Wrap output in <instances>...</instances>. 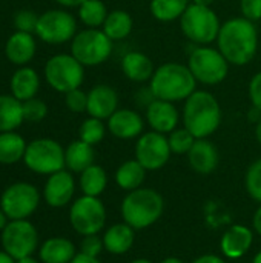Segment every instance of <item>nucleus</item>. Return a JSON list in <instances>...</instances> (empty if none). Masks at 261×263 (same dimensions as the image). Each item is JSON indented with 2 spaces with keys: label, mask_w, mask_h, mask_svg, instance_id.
<instances>
[{
  "label": "nucleus",
  "mask_w": 261,
  "mask_h": 263,
  "mask_svg": "<svg viewBox=\"0 0 261 263\" xmlns=\"http://www.w3.org/2000/svg\"><path fill=\"white\" fill-rule=\"evenodd\" d=\"M215 43L229 65L246 66L258 52L260 37L257 25L243 15L232 17L222 23Z\"/></svg>",
  "instance_id": "obj_1"
},
{
  "label": "nucleus",
  "mask_w": 261,
  "mask_h": 263,
  "mask_svg": "<svg viewBox=\"0 0 261 263\" xmlns=\"http://www.w3.org/2000/svg\"><path fill=\"white\" fill-rule=\"evenodd\" d=\"M223 111L217 97L206 89H195L183 105V126L195 139H209L222 125Z\"/></svg>",
  "instance_id": "obj_2"
},
{
  "label": "nucleus",
  "mask_w": 261,
  "mask_h": 263,
  "mask_svg": "<svg viewBox=\"0 0 261 263\" xmlns=\"http://www.w3.org/2000/svg\"><path fill=\"white\" fill-rule=\"evenodd\" d=\"M149 88L155 99L178 103L185 102L197 89V80L188 65L166 62L155 68L149 80Z\"/></svg>",
  "instance_id": "obj_3"
},
{
  "label": "nucleus",
  "mask_w": 261,
  "mask_h": 263,
  "mask_svg": "<svg viewBox=\"0 0 261 263\" xmlns=\"http://www.w3.org/2000/svg\"><path fill=\"white\" fill-rule=\"evenodd\" d=\"M165 211V199L154 188H138L129 191L120 205V214L125 223L135 231L146 230L160 220Z\"/></svg>",
  "instance_id": "obj_4"
},
{
  "label": "nucleus",
  "mask_w": 261,
  "mask_h": 263,
  "mask_svg": "<svg viewBox=\"0 0 261 263\" xmlns=\"http://www.w3.org/2000/svg\"><path fill=\"white\" fill-rule=\"evenodd\" d=\"M222 22L212 6L191 3L180 18L183 35L195 46L212 45L217 42Z\"/></svg>",
  "instance_id": "obj_5"
},
{
  "label": "nucleus",
  "mask_w": 261,
  "mask_h": 263,
  "mask_svg": "<svg viewBox=\"0 0 261 263\" xmlns=\"http://www.w3.org/2000/svg\"><path fill=\"white\" fill-rule=\"evenodd\" d=\"M188 68L195 77L197 83L206 86H215L226 80L229 74V62L220 52L218 48L211 45L195 46L188 59Z\"/></svg>",
  "instance_id": "obj_6"
},
{
  "label": "nucleus",
  "mask_w": 261,
  "mask_h": 263,
  "mask_svg": "<svg viewBox=\"0 0 261 263\" xmlns=\"http://www.w3.org/2000/svg\"><path fill=\"white\" fill-rule=\"evenodd\" d=\"M114 42L102 28H86L71 40V54L86 68L105 63L112 54Z\"/></svg>",
  "instance_id": "obj_7"
},
{
  "label": "nucleus",
  "mask_w": 261,
  "mask_h": 263,
  "mask_svg": "<svg viewBox=\"0 0 261 263\" xmlns=\"http://www.w3.org/2000/svg\"><path fill=\"white\" fill-rule=\"evenodd\" d=\"M23 163L35 174L51 176L65 170V148L54 139H35L26 145Z\"/></svg>",
  "instance_id": "obj_8"
},
{
  "label": "nucleus",
  "mask_w": 261,
  "mask_h": 263,
  "mask_svg": "<svg viewBox=\"0 0 261 263\" xmlns=\"http://www.w3.org/2000/svg\"><path fill=\"white\" fill-rule=\"evenodd\" d=\"M45 79L52 89L66 94L82 86L85 66L72 54H55L45 65Z\"/></svg>",
  "instance_id": "obj_9"
},
{
  "label": "nucleus",
  "mask_w": 261,
  "mask_h": 263,
  "mask_svg": "<svg viewBox=\"0 0 261 263\" xmlns=\"http://www.w3.org/2000/svg\"><path fill=\"white\" fill-rule=\"evenodd\" d=\"M42 194L32 183L15 182L6 186L0 196V208L9 220L29 219L38 208Z\"/></svg>",
  "instance_id": "obj_10"
},
{
  "label": "nucleus",
  "mask_w": 261,
  "mask_h": 263,
  "mask_svg": "<svg viewBox=\"0 0 261 263\" xmlns=\"http://www.w3.org/2000/svg\"><path fill=\"white\" fill-rule=\"evenodd\" d=\"M69 223L82 237L98 234L106 225V208L100 197L82 196L71 203Z\"/></svg>",
  "instance_id": "obj_11"
},
{
  "label": "nucleus",
  "mask_w": 261,
  "mask_h": 263,
  "mask_svg": "<svg viewBox=\"0 0 261 263\" xmlns=\"http://www.w3.org/2000/svg\"><path fill=\"white\" fill-rule=\"evenodd\" d=\"M2 250L15 260L32 256L38 248V231L29 219L9 220L0 233Z\"/></svg>",
  "instance_id": "obj_12"
},
{
  "label": "nucleus",
  "mask_w": 261,
  "mask_h": 263,
  "mask_svg": "<svg viewBox=\"0 0 261 263\" xmlns=\"http://www.w3.org/2000/svg\"><path fill=\"white\" fill-rule=\"evenodd\" d=\"M77 34L75 17L65 9H49L38 15L35 35L49 45L71 42Z\"/></svg>",
  "instance_id": "obj_13"
},
{
  "label": "nucleus",
  "mask_w": 261,
  "mask_h": 263,
  "mask_svg": "<svg viewBox=\"0 0 261 263\" xmlns=\"http://www.w3.org/2000/svg\"><path fill=\"white\" fill-rule=\"evenodd\" d=\"M172 151L169 148L168 136L155 131L143 133L135 142V159L143 165L146 171L162 170L171 159Z\"/></svg>",
  "instance_id": "obj_14"
},
{
  "label": "nucleus",
  "mask_w": 261,
  "mask_h": 263,
  "mask_svg": "<svg viewBox=\"0 0 261 263\" xmlns=\"http://www.w3.org/2000/svg\"><path fill=\"white\" fill-rule=\"evenodd\" d=\"M75 194V180L71 171L62 170L48 176L43 186V199L51 208H65Z\"/></svg>",
  "instance_id": "obj_15"
},
{
  "label": "nucleus",
  "mask_w": 261,
  "mask_h": 263,
  "mask_svg": "<svg viewBox=\"0 0 261 263\" xmlns=\"http://www.w3.org/2000/svg\"><path fill=\"white\" fill-rule=\"evenodd\" d=\"M145 119L131 108H118L108 120V131L120 140H134L145 133Z\"/></svg>",
  "instance_id": "obj_16"
},
{
  "label": "nucleus",
  "mask_w": 261,
  "mask_h": 263,
  "mask_svg": "<svg viewBox=\"0 0 261 263\" xmlns=\"http://www.w3.org/2000/svg\"><path fill=\"white\" fill-rule=\"evenodd\" d=\"M180 112L175 103L168 100L155 99L146 109H145V120L151 126L152 131L160 134H169L178 128L180 123Z\"/></svg>",
  "instance_id": "obj_17"
},
{
  "label": "nucleus",
  "mask_w": 261,
  "mask_h": 263,
  "mask_svg": "<svg viewBox=\"0 0 261 263\" xmlns=\"http://www.w3.org/2000/svg\"><path fill=\"white\" fill-rule=\"evenodd\" d=\"M118 92L106 83L95 85L88 92V109L91 117L108 120L118 109Z\"/></svg>",
  "instance_id": "obj_18"
},
{
  "label": "nucleus",
  "mask_w": 261,
  "mask_h": 263,
  "mask_svg": "<svg viewBox=\"0 0 261 263\" xmlns=\"http://www.w3.org/2000/svg\"><path fill=\"white\" fill-rule=\"evenodd\" d=\"M254 243V231L246 225L235 223L229 227L220 239V251L225 257L237 260L242 259Z\"/></svg>",
  "instance_id": "obj_19"
},
{
  "label": "nucleus",
  "mask_w": 261,
  "mask_h": 263,
  "mask_svg": "<svg viewBox=\"0 0 261 263\" xmlns=\"http://www.w3.org/2000/svg\"><path fill=\"white\" fill-rule=\"evenodd\" d=\"M189 166L203 176H208L214 173L220 163V153L215 143H212L209 139H197L191 151L186 154Z\"/></svg>",
  "instance_id": "obj_20"
},
{
  "label": "nucleus",
  "mask_w": 261,
  "mask_h": 263,
  "mask_svg": "<svg viewBox=\"0 0 261 263\" xmlns=\"http://www.w3.org/2000/svg\"><path fill=\"white\" fill-rule=\"evenodd\" d=\"M123 76L134 83H146L151 80L155 68L149 55L142 51H129L122 59Z\"/></svg>",
  "instance_id": "obj_21"
},
{
  "label": "nucleus",
  "mask_w": 261,
  "mask_h": 263,
  "mask_svg": "<svg viewBox=\"0 0 261 263\" xmlns=\"http://www.w3.org/2000/svg\"><path fill=\"white\" fill-rule=\"evenodd\" d=\"M103 237L105 251L112 256H123L128 253L135 242V230L125 222L114 223L106 228Z\"/></svg>",
  "instance_id": "obj_22"
},
{
  "label": "nucleus",
  "mask_w": 261,
  "mask_h": 263,
  "mask_svg": "<svg viewBox=\"0 0 261 263\" xmlns=\"http://www.w3.org/2000/svg\"><path fill=\"white\" fill-rule=\"evenodd\" d=\"M35 39L29 32L15 31L5 45V54L8 60L14 65L25 66L35 55Z\"/></svg>",
  "instance_id": "obj_23"
},
{
  "label": "nucleus",
  "mask_w": 261,
  "mask_h": 263,
  "mask_svg": "<svg viewBox=\"0 0 261 263\" xmlns=\"http://www.w3.org/2000/svg\"><path fill=\"white\" fill-rule=\"evenodd\" d=\"M75 254V245L66 237H49L38 247L42 263H69Z\"/></svg>",
  "instance_id": "obj_24"
},
{
  "label": "nucleus",
  "mask_w": 261,
  "mask_h": 263,
  "mask_svg": "<svg viewBox=\"0 0 261 263\" xmlns=\"http://www.w3.org/2000/svg\"><path fill=\"white\" fill-rule=\"evenodd\" d=\"M38 88L40 77L37 71L29 66H20L11 77V96H14L20 102L35 97Z\"/></svg>",
  "instance_id": "obj_25"
},
{
  "label": "nucleus",
  "mask_w": 261,
  "mask_h": 263,
  "mask_svg": "<svg viewBox=\"0 0 261 263\" xmlns=\"http://www.w3.org/2000/svg\"><path fill=\"white\" fill-rule=\"evenodd\" d=\"M95 160V151L94 146L83 142V140H74L65 148V168L71 173H82L88 166L94 165Z\"/></svg>",
  "instance_id": "obj_26"
},
{
  "label": "nucleus",
  "mask_w": 261,
  "mask_h": 263,
  "mask_svg": "<svg viewBox=\"0 0 261 263\" xmlns=\"http://www.w3.org/2000/svg\"><path fill=\"white\" fill-rule=\"evenodd\" d=\"M146 170L143 168V165L137 160V159H131L123 162L117 171H115V183L120 190L123 191H134L142 188L145 179H146Z\"/></svg>",
  "instance_id": "obj_27"
},
{
  "label": "nucleus",
  "mask_w": 261,
  "mask_h": 263,
  "mask_svg": "<svg viewBox=\"0 0 261 263\" xmlns=\"http://www.w3.org/2000/svg\"><path fill=\"white\" fill-rule=\"evenodd\" d=\"M102 29L112 42H120L131 35L134 29V18L125 9H114L109 11Z\"/></svg>",
  "instance_id": "obj_28"
},
{
  "label": "nucleus",
  "mask_w": 261,
  "mask_h": 263,
  "mask_svg": "<svg viewBox=\"0 0 261 263\" xmlns=\"http://www.w3.org/2000/svg\"><path fill=\"white\" fill-rule=\"evenodd\" d=\"M78 186L83 193V196L91 197H100L106 186H108V174L103 166L100 165H91L85 171L80 173Z\"/></svg>",
  "instance_id": "obj_29"
},
{
  "label": "nucleus",
  "mask_w": 261,
  "mask_h": 263,
  "mask_svg": "<svg viewBox=\"0 0 261 263\" xmlns=\"http://www.w3.org/2000/svg\"><path fill=\"white\" fill-rule=\"evenodd\" d=\"M26 145L25 139L15 131L0 133V165H14L23 160Z\"/></svg>",
  "instance_id": "obj_30"
},
{
  "label": "nucleus",
  "mask_w": 261,
  "mask_h": 263,
  "mask_svg": "<svg viewBox=\"0 0 261 263\" xmlns=\"http://www.w3.org/2000/svg\"><path fill=\"white\" fill-rule=\"evenodd\" d=\"M23 122L22 102L14 96L0 94V133L15 131Z\"/></svg>",
  "instance_id": "obj_31"
},
{
  "label": "nucleus",
  "mask_w": 261,
  "mask_h": 263,
  "mask_svg": "<svg viewBox=\"0 0 261 263\" xmlns=\"http://www.w3.org/2000/svg\"><path fill=\"white\" fill-rule=\"evenodd\" d=\"M189 5L191 0H151L149 11L155 20L169 23L180 20Z\"/></svg>",
  "instance_id": "obj_32"
},
{
  "label": "nucleus",
  "mask_w": 261,
  "mask_h": 263,
  "mask_svg": "<svg viewBox=\"0 0 261 263\" xmlns=\"http://www.w3.org/2000/svg\"><path fill=\"white\" fill-rule=\"evenodd\" d=\"M109 11L102 0H86L78 6V18L86 28H102Z\"/></svg>",
  "instance_id": "obj_33"
},
{
  "label": "nucleus",
  "mask_w": 261,
  "mask_h": 263,
  "mask_svg": "<svg viewBox=\"0 0 261 263\" xmlns=\"http://www.w3.org/2000/svg\"><path fill=\"white\" fill-rule=\"evenodd\" d=\"M106 131H108V126H106L105 120L89 116L86 120H83V123L78 128V139L95 146L105 139Z\"/></svg>",
  "instance_id": "obj_34"
},
{
  "label": "nucleus",
  "mask_w": 261,
  "mask_h": 263,
  "mask_svg": "<svg viewBox=\"0 0 261 263\" xmlns=\"http://www.w3.org/2000/svg\"><path fill=\"white\" fill-rule=\"evenodd\" d=\"M195 137L192 136L191 131H188L185 126L183 128H177L172 133L168 134V142H169V148L172 151V154L177 156H183L188 154L191 151V148L195 143Z\"/></svg>",
  "instance_id": "obj_35"
},
{
  "label": "nucleus",
  "mask_w": 261,
  "mask_h": 263,
  "mask_svg": "<svg viewBox=\"0 0 261 263\" xmlns=\"http://www.w3.org/2000/svg\"><path fill=\"white\" fill-rule=\"evenodd\" d=\"M245 186L248 194L255 202L261 203V159H257L249 165L245 176Z\"/></svg>",
  "instance_id": "obj_36"
},
{
  "label": "nucleus",
  "mask_w": 261,
  "mask_h": 263,
  "mask_svg": "<svg viewBox=\"0 0 261 263\" xmlns=\"http://www.w3.org/2000/svg\"><path fill=\"white\" fill-rule=\"evenodd\" d=\"M22 111H23V120L31 123L42 122L48 114V106L43 100L32 97L29 100L22 102Z\"/></svg>",
  "instance_id": "obj_37"
},
{
  "label": "nucleus",
  "mask_w": 261,
  "mask_h": 263,
  "mask_svg": "<svg viewBox=\"0 0 261 263\" xmlns=\"http://www.w3.org/2000/svg\"><path fill=\"white\" fill-rule=\"evenodd\" d=\"M37 22H38V15H37L34 11H31V9H22V11H18V12L14 15V26H15V31L35 34Z\"/></svg>",
  "instance_id": "obj_38"
},
{
  "label": "nucleus",
  "mask_w": 261,
  "mask_h": 263,
  "mask_svg": "<svg viewBox=\"0 0 261 263\" xmlns=\"http://www.w3.org/2000/svg\"><path fill=\"white\" fill-rule=\"evenodd\" d=\"M65 105L69 111H72L75 114L86 112V109H88V92H85L80 88L66 92L65 94Z\"/></svg>",
  "instance_id": "obj_39"
},
{
  "label": "nucleus",
  "mask_w": 261,
  "mask_h": 263,
  "mask_svg": "<svg viewBox=\"0 0 261 263\" xmlns=\"http://www.w3.org/2000/svg\"><path fill=\"white\" fill-rule=\"evenodd\" d=\"M105 251V245H103V237H100L98 234H91V236H85L82 239L80 243V253L92 256V257H100V254Z\"/></svg>",
  "instance_id": "obj_40"
},
{
  "label": "nucleus",
  "mask_w": 261,
  "mask_h": 263,
  "mask_svg": "<svg viewBox=\"0 0 261 263\" xmlns=\"http://www.w3.org/2000/svg\"><path fill=\"white\" fill-rule=\"evenodd\" d=\"M242 15L251 22L261 20V0H240Z\"/></svg>",
  "instance_id": "obj_41"
},
{
  "label": "nucleus",
  "mask_w": 261,
  "mask_h": 263,
  "mask_svg": "<svg viewBox=\"0 0 261 263\" xmlns=\"http://www.w3.org/2000/svg\"><path fill=\"white\" fill-rule=\"evenodd\" d=\"M248 94H249L252 106L261 112V71L252 76L249 86H248Z\"/></svg>",
  "instance_id": "obj_42"
},
{
  "label": "nucleus",
  "mask_w": 261,
  "mask_h": 263,
  "mask_svg": "<svg viewBox=\"0 0 261 263\" xmlns=\"http://www.w3.org/2000/svg\"><path fill=\"white\" fill-rule=\"evenodd\" d=\"M191 263H226V260L217 254H203V256H198L197 259H194Z\"/></svg>",
  "instance_id": "obj_43"
},
{
  "label": "nucleus",
  "mask_w": 261,
  "mask_h": 263,
  "mask_svg": "<svg viewBox=\"0 0 261 263\" xmlns=\"http://www.w3.org/2000/svg\"><path fill=\"white\" fill-rule=\"evenodd\" d=\"M69 263H102L98 257H92V256H88V254H83V253H77L75 257L71 260Z\"/></svg>",
  "instance_id": "obj_44"
},
{
  "label": "nucleus",
  "mask_w": 261,
  "mask_h": 263,
  "mask_svg": "<svg viewBox=\"0 0 261 263\" xmlns=\"http://www.w3.org/2000/svg\"><path fill=\"white\" fill-rule=\"evenodd\" d=\"M252 228H254V231L261 236V203L260 206L255 210V213H254V217H252Z\"/></svg>",
  "instance_id": "obj_45"
},
{
  "label": "nucleus",
  "mask_w": 261,
  "mask_h": 263,
  "mask_svg": "<svg viewBox=\"0 0 261 263\" xmlns=\"http://www.w3.org/2000/svg\"><path fill=\"white\" fill-rule=\"evenodd\" d=\"M54 2H57L58 5H62L65 8H78L86 0H54Z\"/></svg>",
  "instance_id": "obj_46"
},
{
  "label": "nucleus",
  "mask_w": 261,
  "mask_h": 263,
  "mask_svg": "<svg viewBox=\"0 0 261 263\" xmlns=\"http://www.w3.org/2000/svg\"><path fill=\"white\" fill-rule=\"evenodd\" d=\"M260 119H261V112L257 109V108H254V106H252V109L249 111V120H251V122H254V123H257Z\"/></svg>",
  "instance_id": "obj_47"
},
{
  "label": "nucleus",
  "mask_w": 261,
  "mask_h": 263,
  "mask_svg": "<svg viewBox=\"0 0 261 263\" xmlns=\"http://www.w3.org/2000/svg\"><path fill=\"white\" fill-rule=\"evenodd\" d=\"M0 263H15V259L11 257L6 251L0 250Z\"/></svg>",
  "instance_id": "obj_48"
},
{
  "label": "nucleus",
  "mask_w": 261,
  "mask_h": 263,
  "mask_svg": "<svg viewBox=\"0 0 261 263\" xmlns=\"http://www.w3.org/2000/svg\"><path fill=\"white\" fill-rule=\"evenodd\" d=\"M8 222H9V219H8V216L5 214V211L0 208V233L5 230V227L8 225Z\"/></svg>",
  "instance_id": "obj_49"
},
{
  "label": "nucleus",
  "mask_w": 261,
  "mask_h": 263,
  "mask_svg": "<svg viewBox=\"0 0 261 263\" xmlns=\"http://www.w3.org/2000/svg\"><path fill=\"white\" fill-rule=\"evenodd\" d=\"M255 139H257V142L261 145V119L255 123Z\"/></svg>",
  "instance_id": "obj_50"
},
{
  "label": "nucleus",
  "mask_w": 261,
  "mask_h": 263,
  "mask_svg": "<svg viewBox=\"0 0 261 263\" xmlns=\"http://www.w3.org/2000/svg\"><path fill=\"white\" fill-rule=\"evenodd\" d=\"M15 263H42V262H40V260H37V259H34L32 256H29V257H23V259L15 260Z\"/></svg>",
  "instance_id": "obj_51"
},
{
  "label": "nucleus",
  "mask_w": 261,
  "mask_h": 263,
  "mask_svg": "<svg viewBox=\"0 0 261 263\" xmlns=\"http://www.w3.org/2000/svg\"><path fill=\"white\" fill-rule=\"evenodd\" d=\"M215 0H191V3H195V5H203V6H212Z\"/></svg>",
  "instance_id": "obj_52"
},
{
  "label": "nucleus",
  "mask_w": 261,
  "mask_h": 263,
  "mask_svg": "<svg viewBox=\"0 0 261 263\" xmlns=\"http://www.w3.org/2000/svg\"><path fill=\"white\" fill-rule=\"evenodd\" d=\"M160 263H185L182 259H178V257H166V259H163Z\"/></svg>",
  "instance_id": "obj_53"
},
{
  "label": "nucleus",
  "mask_w": 261,
  "mask_h": 263,
  "mask_svg": "<svg viewBox=\"0 0 261 263\" xmlns=\"http://www.w3.org/2000/svg\"><path fill=\"white\" fill-rule=\"evenodd\" d=\"M252 263H261V251H258L255 256H254V259H252Z\"/></svg>",
  "instance_id": "obj_54"
},
{
  "label": "nucleus",
  "mask_w": 261,
  "mask_h": 263,
  "mask_svg": "<svg viewBox=\"0 0 261 263\" xmlns=\"http://www.w3.org/2000/svg\"><path fill=\"white\" fill-rule=\"evenodd\" d=\"M129 263H152L151 260H148V259H135V260H132V262Z\"/></svg>",
  "instance_id": "obj_55"
}]
</instances>
